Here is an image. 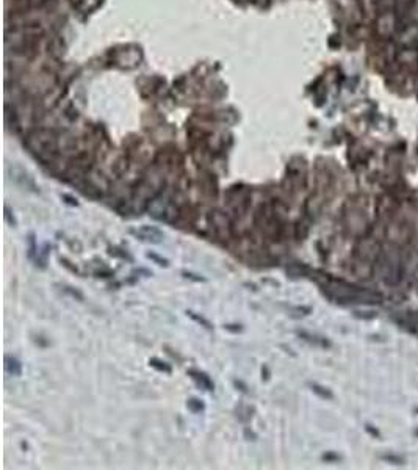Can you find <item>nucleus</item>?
Returning a JSON list of instances; mask_svg holds the SVG:
<instances>
[{
  "label": "nucleus",
  "instance_id": "nucleus-1",
  "mask_svg": "<svg viewBox=\"0 0 418 470\" xmlns=\"http://www.w3.org/2000/svg\"><path fill=\"white\" fill-rule=\"evenodd\" d=\"M375 32L378 38L384 41L397 38L400 32V14L397 13V10L381 11L375 19Z\"/></svg>",
  "mask_w": 418,
  "mask_h": 470
},
{
  "label": "nucleus",
  "instance_id": "nucleus-2",
  "mask_svg": "<svg viewBox=\"0 0 418 470\" xmlns=\"http://www.w3.org/2000/svg\"><path fill=\"white\" fill-rule=\"evenodd\" d=\"M326 290L331 298H335L340 303H365L366 300L373 298L368 293L345 282H329L326 285Z\"/></svg>",
  "mask_w": 418,
  "mask_h": 470
},
{
  "label": "nucleus",
  "instance_id": "nucleus-3",
  "mask_svg": "<svg viewBox=\"0 0 418 470\" xmlns=\"http://www.w3.org/2000/svg\"><path fill=\"white\" fill-rule=\"evenodd\" d=\"M397 44L401 47L418 46V22H409L406 27L400 29L397 35Z\"/></svg>",
  "mask_w": 418,
  "mask_h": 470
},
{
  "label": "nucleus",
  "instance_id": "nucleus-4",
  "mask_svg": "<svg viewBox=\"0 0 418 470\" xmlns=\"http://www.w3.org/2000/svg\"><path fill=\"white\" fill-rule=\"evenodd\" d=\"M395 63L404 69L418 68V47H401L398 49Z\"/></svg>",
  "mask_w": 418,
  "mask_h": 470
},
{
  "label": "nucleus",
  "instance_id": "nucleus-5",
  "mask_svg": "<svg viewBox=\"0 0 418 470\" xmlns=\"http://www.w3.org/2000/svg\"><path fill=\"white\" fill-rule=\"evenodd\" d=\"M130 234L146 243H160L165 238V234L154 226H143L140 229H132Z\"/></svg>",
  "mask_w": 418,
  "mask_h": 470
},
{
  "label": "nucleus",
  "instance_id": "nucleus-6",
  "mask_svg": "<svg viewBox=\"0 0 418 470\" xmlns=\"http://www.w3.org/2000/svg\"><path fill=\"white\" fill-rule=\"evenodd\" d=\"M188 376L198 384L201 389H204V390H207V392H212L213 389H215V386H213V381L210 379V376L205 373V372H201V370H198V368H190L188 370Z\"/></svg>",
  "mask_w": 418,
  "mask_h": 470
},
{
  "label": "nucleus",
  "instance_id": "nucleus-7",
  "mask_svg": "<svg viewBox=\"0 0 418 470\" xmlns=\"http://www.w3.org/2000/svg\"><path fill=\"white\" fill-rule=\"evenodd\" d=\"M212 221H213V226H215V231L219 237H229L230 235V228H229V221L226 218V215H223L221 212H212Z\"/></svg>",
  "mask_w": 418,
  "mask_h": 470
},
{
  "label": "nucleus",
  "instance_id": "nucleus-8",
  "mask_svg": "<svg viewBox=\"0 0 418 470\" xmlns=\"http://www.w3.org/2000/svg\"><path fill=\"white\" fill-rule=\"evenodd\" d=\"M360 4H362L363 13L373 20L381 13V0H362Z\"/></svg>",
  "mask_w": 418,
  "mask_h": 470
},
{
  "label": "nucleus",
  "instance_id": "nucleus-9",
  "mask_svg": "<svg viewBox=\"0 0 418 470\" xmlns=\"http://www.w3.org/2000/svg\"><path fill=\"white\" fill-rule=\"evenodd\" d=\"M5 372L10 376H20L22 375V364L19 359L5 356Z\"/></svg>",
  "mask_w": 418,
  "mask_h": 470
},
{
  "label": "nucleus",
  "instance_id": "nucleus-10",
  "mask_svg": "<svg viewBox=\"0 0 418 470\" xmlns=\"http://www.w3.org/2000/svg\"><path fill=\"white\" fill-rule=\"evenodd\" d=\"M298 335H299L303 340H306V342H309V343H313V345H319V346H328V345H329L324 339L316 337V335H312V334L304 332V331H298Z\"/></svg>",
  "mask_w": 418,
  "mask_h": 470
},
{
  "label": "nucleus",
  "instance_id": "nucleus-11",
  "mask_svg": "<svg viewBox=\"0 0 418 470\" xmlns=\"http://www.w3.org/2000/svg\"><path fill=\"white\" fill-rule=\"evenodd\" d=\"M149 365L154 367L155 370H158V372L166 373V375H171V373H173V368H171V365L166 364V362H163V361H160V359H157V357H152V359L149 361Z\"/></svg>",
  "mask_w": 418,
  "mask_h": 470
},
{
  "label": "nucleus",
  "instance_id": "nucleus-12",
  "mask_svg": "<svg viewBox=\"0 0 418 470\" xmlns=\"http://www.w3.org/2000/svg\"><path fill=\"white\" fill-rule=\"evenodd\" d=\"M187 408L193 412V414H199L205 411V405L199 400V398H190L187 403Z\"/></svg>",
  "mask_w": 418,
  "mask_h": 470
},
{
  "label": "nucleus",
  "instance_id": "nucleus-13",
  "mask_svg": "<svg viewBox=\"0 0 418 470\" xmlns=\"http://www.w3.org/2000/svg\"><path fill=\"white\" fill-rule=\"evenodd\" d=\"M187 315L190 317V318H193L196 323H199L201 326H204L205 329H213V325L210 323V321L207 320V318H204L202 315H198V314H194V312H191V310H187Z\"/></svg>",
  "mask_w": 418,
  "mask_h": 470
},
{
  "label": "nucleus",
  "instance_id": "nucleus-14",
  "mask_svg": "<svg viewBox=\"0 0 418 470\" xmlns=\"http://www.w3.org/2000/svg\"><path fill=\"white\" fill-rule=\"evenodd\" d=\"M310 387H312V390H313L316 395H319L321 398L331 400V398L334 397L332 392H331L329 389H326V387H323V386H319V384H310Z\"/></svg>",
  "mask_w": 418,
  "mask_h": 470
},
{
  "label": "nucleus",
  "instance_id": "nucleus-15",
  "mask_svg": "<svg viewBox=\"0 0 418 470\" xmlns=\"http://www.w3.org/2000/svg\"><path fill=\"white\" fill-rule=\"evenodd\" d=\"M61 290L64 292V293H67L69 296H72L74 300H77V301H83L85 300V296H83V293L82 292H79L77 288H74V287H69V285H63L61 287Z\"/></svg>",
  "mask_w": 418,
  "mask_h": 470
},
{
  "label": "nucleus",
  "instance_id": "nucleus-16",
  "mask_svg": "<svg viewBox=\"0 0 418 470\" xmlns=\"http://www.w3.org/2000/svg\"><path fill=\"white\" fill-rule=\"evenodd\" d=\"M406 14H407L410 22H418V0H412V4H410Z\"/></svg>",
  "mask_w": 418,
  "mask_h": 470
},
{
  "label": "nucleus",
  "instance_id": "nucleus-17",
  "mask_svg": "<svg viewBox=\"0 0 418 470\" xmlns=\"http://www.w3.org/2000/svg\"><path fill=\"white\" fill-rule=\"evenodd\" d=\"M38 246H36V241H35V235L33 234H30V237H29V257L32 259V260H35V257H36V254H38Z\"/></svg>",
  "mask_w": 418,
  "mask_h": 470
},
{
  "label": "nucleus",
  "instance_id": "nucleus-18",
  "mask_svg": "<svg viewBox=\"0 0 418 470\" xmlns=\"http://www.w3.org/2000/svg\"><path fill=\"white\" fill-rule=\"evenodd\" d=\"M147 259L154 260V262H155L157 265H160V266H169V262H168L166 259H163V257L157 256L155 253H147Z\"/></svg>",
  "mask_w": 418,
  "mask_h": 470
},
{
  "label": "nucleus",
  "instance_id": "nucleus-19",
  "mask_svg": "<svg viewBox=\"0 0 418 470\" xmlns=\"http://www.w3.org/2000/svg\"><path fill=\"white\" fill-rule=\"evenodd\" d=\"M4 216H5V221L8 222L10 226H16L17 225V221H16V218H14V215H13V212L10 210V207L8 206H5V213H4Z\"/></svg>",
  "mask_w": 418,
  "mask_h": 470
},
{
  "label": "nucleus",
  "instance_id": "nucleus-20",
  "mask_svg": "<svg viewBox=\"0 0 418 470\" xmlns=\"http://www.w3.org/2000/svg\"><path fill=\"white\" fill-rule=\"evenodd\" d=\"M183 276H185L187 279H193V281H196V282H204V281H205V278H201V276L193 275V273H187V271H183Z\"/></svg>",
  "mask_w": 418,
  "mask_h": 470
},
{
  "label": "nucleus",
  "instance_id": "nucleus-21",
  "mask_svg": "<svg viewBox=\"0 0 418 470\" xmlns=\"http://www.w3.org/2000/svg\"><path fill=\"white\" fill-rule=\"evenodd\" d=\"M61 197L64 199V203H67L69 206H79V203H77L76 199H74V197H71L69 194H63Z\"/></svg>",
  "mask_w": 418,
  "mask_h": 470
}]
</instances>
